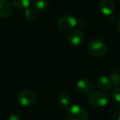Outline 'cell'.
<instances>
[{"label": "cell", "instance_id": "obj_1", "mask_svg": "<svg viewBox=\"0 0 120 120\" xmlns=\"http://www.w3.org/2000/svg\"><path fill=\"white\" fill-rule=\"evenodd\" d=\"M67 117L69 120H87L88 113L82 106L73 105L68 109Z\"/></svg>", "mask_w": 120, "mask_h": 120}, {"label": "cell", "instance_id": "obj_2", "mask_svg": "<svg viewBox=\"0 0 120 120\" xmlns=\"http://www.w3.org/2000/svg\"><path fill=\"white\" fill-rule=\"evenodd\" d=\"M90 53L95 57H102L106 53L107 45L101 39H93L88 45Z\"/></svg>", "mask_w": 120, "mask_h": 120}, {"label": "cell", "instance_id": "obj_3", "mask_svg": "<svg viewBox=\"0 0 120 120\" xmlns=\"http://www.w3.org/2000/svg\"><path fill=\"white\" fill-rule=\"evenodd\" d=\"M88 101L90 105L95 108H102L107 105L109 102L108 95L102 91L91 92L88 96Z\"/></svg>", "mask_w": 120, "mask_h": 120}, {"label": "cell", "instance_id": "obj_4", "mask_svg": "<svg viewBox=\"0 0 120 120\" xmlns=\"http://www.w3.org/2000/svg\"><path fill=\"white\" fill-rule=\"evenodd\" d=\"M77 25V21L72 16H64L57 21V27L62 31L71 30Z\"/></svg>", "mask_w": 120, "mask_h": 120}, {"label": "cell", "instance_id": "obj_5", "mask_svg": "<svg viewBox=\"0 0 120 120\" xmlns=\"http://www.w3.org/2000/svg\"><path fill=\"white\" fill-rule=\"evenodd\" d=\"M18 102L22 106H30L36 100V95L32 90H23L18 95Z\"/></svg>", "mask_w": 120, "mask_h": 120}, {"label": "cell", "instance_id": "obj_6", "mask_svg": "<svg viewBox=\"0 0 120 120\" xmlns=\"http://www.w3.org/2000/svg\"><path fill=\"white\" fill-rule=\"evenodd\" d=\"M84 35L82 30H73L68 35V42L72 46H78L83 42Z\"/></svg>", "mask_w": 120, "mask_h": 120}, {"label": "cell", "instance_id": "obj_7", "mask_svg": "<svg viewBox=\"0 0 120 120\" xmlns=\"http://www.w3.org/2000/svg\"><path fill=\"white\" fill-rule=\"evenodd\" d=\"M114 0H101L100 3V10L105 16H110L115 9Z\"/></svg>", "mask_w": 120, "mask_h": 120}, {"label": "cell", "instance_id": "obj_8", "mask_svg": "<svg viewBox=\"0 0 120 120\" xmlns=\"http://www.w3.org/2000/svg\"><path fill=\"white\" fill-rule=\"evenodd\" d=\"M77 87L80 93L83 94V95H90L93 90L92 83L88 79L86 78L80 79L77 83Z\"/></svg>", "mask_w": 120, "mask_h": 120}, {"label": "cell", "instance_id": "obj_9", "mask_svg": "<svg viewBox=\"0 0 120 120\" xmlns=\"http://www.w3.org/2000/svg\"><path fill=\"white\" fill-rule=\"evenodd\" d=\"M12 4L8 0H0V17H8L12 13Z\"/></svg>", "mask_w": 120, "mask_h": 120}, {"label": "cell", "instance_id": "obj_10", "mask_svg": "<svg viewBox=\"0 0 120 120\" xmlns=\"http://www.w3.org/2000/svg\"><path fill=\"white\" fill-rule=\"evenodd\" d=\"M96 85L100 90H109L113 86V84H112L109 77H105V76H102V77H99L97 79Z\"/></svg>", "mask_w": 120, "mask_h": 120}, {"label": "cell", "instance_id": "obj_11", "mask_svg": "<svg viewBox=\"0 0 120 120\" xmlns=\"http://www.w3.org/2000/svg\"><path fill=\"white\" fill-rule=\"evenodd\" d=\"M58 102L61 106L67 107L71 102V95L68 91H61L58 95Z\"/></svg>", "mask_w": 120, "mask_h": 120}, {"label": "cell", "instance_id": "obj_12", "mask_svg": "<svg viewBox=\"0 0 120 120\" xmlns=\"http://www.w3.org/2000/svg\"><path fill=\"white\" fill-rule=\"evenodd\" d=\"M49 6L48 0H34L32 7L35 11H43Z\"/></svg>", "mask_w": 120, "mask_h": 120}, {"label": "cell", "instance_id": "obj_13", "mask_svg": "<svg viewBox=\"0 0 120 120\" xmlns=\"http://www.w3.org/2000/svg\"><path fill=\"white\" fill-rule=\"evenodd\" d=\"M11 4L17 8H27L31 4V0H11Z\"/></svg>", "mask_w": 120, "mask_h": 120}, {"label": "cell", "instance_id": "obj_14", "mask_svg": "<svg viewBox=\"0 0 120 120\" xmlns=\"http://www.w3.org/2000/svg\"><path fill=\"white\" fill-rule=\"evenodd\" d=\"M109 79L111 81L112 84L113 86H119L120 85V72H112L109 75Z\"/></svg>", "mask_w": 120, "mask_h": 120}, {"label": "cell", "instance_id": "obj_15", "mask_svg": "<svg viewBox=\"0 0 120 120\" xmlns=\"http://www.w3.org/2000/svg\"><path fill=\"white\" fill-rule=\"evenodd\" d=\"M24 16H25V18L27 21H33L35 18V12L33 8H26L25 12H24Z\"/></svg>", "mask_w": 120, "mask_h": 120}, {"label": "cell", "instance_id": "obj_16", "mask_svg": "<svg viewBox=\"0 0 120 120\" xmlns=\"http://www.w3.org/2000/svg\"><path fill=\"white\" fill-rule=\"evenodd\" d=\"M112 97L118 103H120V86H116L112 92Z\"/></svg>", "mask_w": 120, "mask_h": 120}, {"label": "cell", "instance_id": "obj_17", "mask_svg": "<svg viewBox=\"0 0 120 120\" xmlns=\"http://www.w3.org/2000/svg\"><path fill=\"white\" fill-rule=\"evenodd\" d=\"M110 120H120V110L118 112H115L111 116Z\"/></svg>", "mask_w": 120, "mask_h": 120}, {"label": "cell", "instance_id": "obj_18", "mask_svg": "<svg viewBox=\"0 0 120 120\" xmlns=\"http://www.w3.org/2000/svg\"><path fill=\"white\" fill-rule=\"evenodd\" d=\"M8 120H22V118L17 114H12V115H10Z\"/></svg>", "mask_w": 120, "mask_h": 120}, {"label": "cell", "instance_id": "obj_19", "mask_svg": "<svg viewBox=\"0 0 120 120\" xmlns=\"http://www.w3.org/2000/svg\"><path fill=\"white\" fill-rule=\"evenodd\" d=\"M116 28H117V30H118V31L120 33V20H118V22H117Z\"/></svg>", "mask_w": 120, "mask_h": 120}, {"label": "cell", "instance_id": "obj_20", "mask_svg": "<svg viewBox=\"0 0 120 120\" xmlns=\"http://www.w3.org/2000/svg\"><path fill=\"white\" fill-rule=\"evenodd\" d=\"M119 2H120V0H119Z\"/></svg>", "mask_w": 120, "mask_h": 120}]
</instances>
